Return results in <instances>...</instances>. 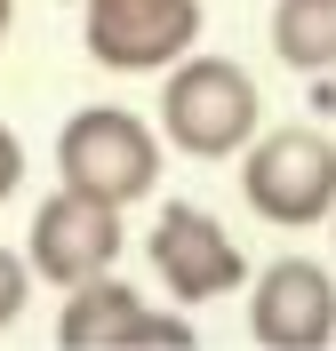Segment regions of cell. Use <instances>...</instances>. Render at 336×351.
Segmentation results:
<instances>
[{
  "instance_id": "cell-1",
  "label": "cell",
  "mask_w": 336,
  "mask_h": 351,
  "mask_svg": "<svg viewBox=\"0 0 336 351\" xmlns=\"http://www.w3.org/2000/svg\"><path fill=\"white\" fill-rule=\"evenodd\" d=\"M265 128V96H256V72L232 64V56H177L168 88H160V136L192 160H240L248 136Z\"/></svg>"
},
{
  "instance_id": "cell-2",
  "label": "cell",
  "mask_w": 336,
  "mask_h": 351,
  "mask_svg": "<svg viewBox=\"0 0 336 351\" xmlns=\"http://www.w3.org/2000/svg\"><path fill=\"white\" fill-rule=\"evenodd\" d=\"M240 199L280 232H313L320 216H336V136L328 128H256L240 152Z\"/></svg>"
},
{
  "instance_id": "cell-3",
  "label": "cell",
  "mask_w": 336,
  "mask_h": 351,
  "mask_svg": "<svg viewBox=\"0 0 336 351\" xmlns=\"http://www.w3.org/2000/svg\"><path fill=\"white\" fill-rule=\"evenodd\" d=\"M56 176L89 199H112V208H136V199L160 184V136L120 104H80L56 128Z\"/></svg>"
},
{
  "instance_id": "cell-4",
  "label": "cell",
  "mask_w": 336,
  "mask_h": 351,
  "mask_svg": "<svg viewBox=\"0 0 336 351\" xmlns=\"http://www.w3.org/2000/svg\"><path fill=\"white\" fill-rule=\"evenodd\" d=\"M144 256H153L160 287H168L177 304H216V295L248 287V256H240V240H232V232H224L208 208H192V199H160Z\"/></svg>"
},
{
  "instance_id": "cell-5",
  "label": "cell",
  "mask_w": 336,
  "mask_h": 351,
  "mask_svg": "<svg viewBox=\"0 0 336 351\" xmlns=\"http://www.w3.org/2000/svg\"><path fill=\"white\" fill-rule=\"evenodd\" d=\"M80 32L104 72H168L201 48V0H80Z\"/></svg>"
},
{
  "instance_id": "cell-6",
  "label": "cell",
  "mask_w": 336,
  "mask_h": 351,
  "mask_svg": "<svg viewBox=\"0 0 336 351\" xmlns=\"http://www.w3.org/2000/svg\"><path fill=\"white\" fill-rule=\"evenodd\" d=\"M128 232H120V208L112 199H89V192H48L32 208V240H24V263L32 280H56V287H80V280H104L120 263Z\"/></svg>"
},
{
  "instance_id": "cell-7",
  "label": "cell",
  "mask_w": 336,
  "mask_h": 351,
  "mask_svg": "<svg viewBox=\"0 0 336 351\" xmlns=\"http://www.w3.org/2000/svg\"><path fill=\"white\" fill-rule=\"evenodd\" d=\"M248 335L265 351H320L336 343V280L313 256H272L248 280Z\"/></svg>"
},
{
  "instance_id": "cell-8",
  "label": "cell",
  "mask_w": 336,
  "mask_h": 351,
  "mask_svg": "<svg viewBox=\"0 0 336 351\" xmlns=\"http://www.w3.org/2000/svg\"><path fill=\"white\" fill-rule=\"evenodd\" d=\"M144 328H153L144 295H136L128 280H112V271L65 287V311H56V343L65 351H136Z\"/></svg>"
},
{
  "instance_id": "cell-9",
  "label": "cell",
  "mask_w": 336,
  "mask_h": 351,
  "mask_svg": "<svg viewBox=\"0 0 336 351\" xmlns=\"http://www.w3.org/2000/svg\"><path fill=\"white\" fill-rule=\"evenodd\" d=\"M272 56L296 72L336 64V0H272Z\"/></svg>"
},
{
  "instance_id": "cell-10",
  "label": "cell",
  "mask_w": 336,
  "mask_h": 351,
  "mask_svg": "<svg viewBox=\"0 0 336 351\" xmlns=\"http://www.w3.org/2000/svg\"><path fill=\"white\" fill-rule=\"evenodd\" d=\"M24 304H32V263H24L16 247H0V335L24 319Z\"/></svg>"
},
{
  "instance_id": "cell-11",
  "label": "cell",
  "mask_w": 336,
  "mask_h": 351,
  "mask_svg": "<svg viewBox=\"0 0 336 351\" xmlns=\"http://www.w3.org/2000/svg\"><path fill=\"white\" fill-rule=\"evenodd\" d=\"M16 184H24V144H16L8 120H0V199H16Z\"/></svg>"
},
{
  "instance_id": "cell-12",
  "label": "cell",
  "mask_w": 336,
  "mask_h": 351,
  "mask_svg": "<svg viewBox=\"0 0 336 351\" xmlns=\"http://www.w3.org/2000/svg\"><path fill=\"white\" fill-rule=\"evenodd\" d=\"M8 16H16V0H0V40H8Z\"/></svg>"
}]
</instances>
